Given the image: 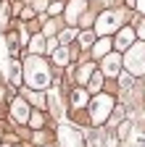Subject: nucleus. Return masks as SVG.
<instances>
[{"label": "nucleus", "mask_w": 145, "mask_h": 147, "mask_svg": "<svg viewBox=\"0 0 145 147\" xmlns=\"http://www.w3.org/2000/svg\"><path fill=\"white\" fill-rule=\"evenodd\" d=\"M121 18H124L121 11H103V13L98 16V21H95V32H98L100 37H108L111 32H119Z\"/></svg>", "instance_id": "obj_4"}, {"label": "nucleus", "mask_w": 145, "mask_h": 147, "mask_svg": "<svg viewBox=\"0 0 145 147\" xmlns=\"http://www.w3.org/2000/svg\"><path fill=\"white\" fill-rule=\"evenodd\" d=\"M50 58H53V63H56V66H69L71 61H74V53H71L66 45H61L58 50L50 53Z\"/></svg>", "instance_id": "obj_10"}, {"label": "nucleus", "mask_w": 145, "mask_h": 147, "mask_svg": "<svg viewBox=\"0 0 145 147\" xmlns=\"http://www.w3.org/2000/svg\"><path fill=\"white\" fill-rule=\"evenodd\" d=\"M84 0H69V5H66V21H71V24H74L77 21V16L84 11Z\"/></svg>", "instance_id": "obj_12"}, {"label": "nucleus", "mask_w": 145, "mask_h": 147, "mask_svg": "<svg viewBox=\"0 0 145 147\" xmlns=\"http://www.w3.org/2000/svg\"><path fill=\"white\" fill-rule=\"evenodd\" d=\"M79 45L87 50V47H93L95 45V32H79Z\"/></svg>", "instance_id": "obj_22"}, {"label": "nucleus", "mask_w": 145, "mask_h": 147, "mask_svg": "<svg viewBox=\"0 0 145 147\" xmlns=\"http://www.w3.org/2000/svg\"><path fill=\"white\" fill-rule=\"evenodd\" d=\"M87 147H98V142H87Z\"/></svg>", "instance_id": "obj_34"}, {"label": "nucleus", "mask_w": 145, "mask_h": 147, "mask_svg": "<svg viewBox=\"0 0 145 147\" xmlns=\"http://www.w3.org/2000/svg\"><path fill=\"white\" fill-rule=\"evenodd\" d=\"M135 40H137V32H135V29H129V26H124V29H119V34H116L114 47L127 53V50H129V47L135 45Z\"/></svg>", "instance_id": "obj_8"}, {"label": "nucleus", "mask_w": 145, "mask_h": 147, "mask_svg": "<svg viewBox=\"0 0 145 147\" xmlns=\"http://www.w3.org/2000/svg\"><path fill=\"white\" fill-rule=\"evenodd\" d=\"M0 137H3V134H0Z\"/></svg>", "instance_id": "obj_36"}, {"label": "nucleus", "mask_w": 145, "mask_h": 147, "mask_svg": "<svg viewBox=\"0 0 145 147\" xmlns=\"http://www.w3.org/2000/svg\"><path fill=\"white\" fill-rule=\"evenodd\" d=\"M61 11H63V5H61V3H58V0H56V3H53V5H50V11H48V13H50V16H58Z\"/></svg>", "instance_id": "obj_27"}, {"label": "nucleus", "mask_w": 145, "mask_h": 147, "mask_svg": "<svg viewBox=\"0 0 145 147\" xmlns=\"http://www.w3.org/2000/svg\"><path fill=\"white\" fill-rule=\"evenodd\" d=\"M77 37H79V32H77V29H74V26H71V29H63V32H61V34H58V42H61V45H66V47H69V45H71V42H74V40H77Z\"/></svg>", "instance_id": "obj_17"}, {"label": "nucleus", "mask_w": 145, "mask_h": 147, "mask_svg": "<svg viewBox=\"0 0 145 147\" xmlns=\"http://www.w3.org/2000/svg\"><path fill=\"white\" fill-rule=\"evenodd\" d=\"M48 137H50V134L37 131V134H34V144H37V147H45V144H48Z\"/></svg>", "instance_id": "obj_26"}, {"label": "nucleus", "mask_w": 145, "mask_h": 147, "mask_svg": "<svg viewBox=\"0 0 145 147\" xmlns=\"http://www.w3.org/2000/svg\"><path fill=\"white\" fill-rule=\"evenodd\" d=\"M116 108V100L114 95H108V92H98V95H93V100H90L87 105V113H90V126L93 129H100L103 123H108V118H111Z\"/></svg>", "instance_id": "obj_2"}, {"label": "nucleus", "mask_w": 145, "mask_h": 147, "mask_svg": "<svg viewBox=\"0 0 145 147\" xmlns=\"http://www.w3.org/2000/svg\"><path fill=\"white\" fill-rule=\"evenodd\" d=\"M8 21H11V5L5 3H0V29H8Z\"/></svg>", "instance_id": "obj_18"}, {"label": "nucleus", "mask_w": 145, "mask_h": 147, "mask_svg": "<svg viewBox=\"0 0 145 147\" xmlns=\"http://www.w3.org/2000/svg\"><path fill=\"white\" fill-rule=\"evenodd\" d=\"M3 92H5V89H3V87H0V102H3V97H8V95H3Z\"/></svg>", "instance_id": "obj_32"}, {"label": "nucleus", "mask_w": 145, "mask_h": 147, "mask_svg": "<svg viewBox=\"0 0 145 147\" xmlns=\"http://www.w3.org/2000/svg\"><path fill=\"white\" fill-rule=\"evenodd\" d=\"M129 129H132V121H121L119 123V131H116V137L124 142V139H129V137H127V134H129Z\"/></svg>", "instance_id": "obj_25"}, {"label": "nucleus", "mask_w": 145, "mask_h": 147, "mask_svg": "<svg viewBox=\"0 0 145 147\" xmlns=\"http://www.w3.org/2000/svg\"><path fill=\"white\" fill-rule=\"evenodd\" d=\"M69 97H71V110H84L90 105V100H93L90 97V89H84V87H77Z\"/></svg>", "instance_id": "obj_9"}, {"label": "nucleus", "mask_w": 145, "mask_h": 147, "mask_svg": "<svg viewBox=\"0 0 145 147\" xmlns=\"http://www.w3.org/2000/svg\"><path fill=\"white\" fill-rule=\"evenodd\" d=\"M48 110L53 113V118H63V108H61V97H58V92H50L48 95Z\"/></svg>", "instance_id": "obj_13"}, {"label": "nucleus", "mask_w": 145, "mask_h": 147, "mask_svg": "<svg viewBox=\"0 0 145 147\" xmlns=\"http://www.w3.org/2000/svg\"><path fill=\"white\" fill-rule=\"evenodd\" d=\"M29 50H32V55H40V53L45 50V34H40V37H34V40L29 42Z\"/></svg>", "instance_id": "obj_21"}, {"label": "nucleus", "mask_w": 145, "mask_h": 147, "mask_svg": "<svg viewBox=\"0 0 145 147\" xmlns=\"http://www.w3.org/2000/svg\"><path fill=\"white\" fill-rule=\"evenodd\" d=\"M124 113H127L124 105H116V108H114V113H111V118H108V126H116V123L127 121V118H124Z\"/></svg>", "instance_id": "obj_19"}, {"label": "nucleus", "mask_w": 145, "mask_h": 147, "mask_svg": "<svg viewBox=\"0 0 145 147\" xmlns=\"http://www.w3.org/2000/svg\"><path fill=\"white\" fill-rule=\"evenodd\" d=\"M58 147H87L84 144V137L77 126H71V123H61L58 126Z\"/></svg>", "instance_id": "obj_5"}, {"label": "nucleus", "mask_w": 145, "mask_h": 147, "mask_svg": "<svg viewBox=\"0 0 145 147\" xmlns=\"http://www.w3.org/2000/svg\"><path fill=\"white\" fill-rule=\"evenodd\" d=\"M100 87H103V74H93V79H90V84H87V89L90 92H100Z\"/></svg>", "instance_id": "obj_23"}, {"label": "nucleus", "mask_w": 145, "mask_h": 147, "mask_svg": "<svg viewBox=\"0 0 145 147\" xmlns=\"http://www.w3.org/2000/svg\"><path fill=\"white\" fill-rule=\"evenodd\" d=\"M24 79H27V84L32 89H45L53 82V71L40 55H29L24 61Z\"/></svg>", "instance_id": "obj_1"}, {"label": "nucleus", "mask_w": 145, "mask_h": 147, "mask_svg": "<svg viewBox=\"0 0 145 147\" xmlns=\"http://www.w3.org/2000/svg\"><path fill=\"white\" fill-rule=\"evenodd\" d=\"M121 66H124V55H119V53H108L106 58L100 61L103 74H106V76H111V79L121 76Z\"/></svg>", "instance_id": "obj_7"}, {"label": "nucleus", "mask_w": 145, "mask_h": 147, "mask_svg": "<svg viewBox=\"0 0 145 147\" xmlns=\"http://www.w3.org/2000/svg\"><path fill=\"white\" fill-rule=\"evenodd\" d=\"M16 147H21V144H16Z\"/></svg>", "instance_id": "obj_35"}, {"label": "nucleus", "mask_w": 145, "mask_h": 147, "mask_svg": "<svg viewBox=\"0 0 145 147\" xmlns=\"http://www.w3.org/2000/svg\"><path fill=\"white\" fill-rule=\"evenodd\" d=\"M21 74H24V66L13 58V61L8 63V82H11V84H21Z\"/></svg>", "instance_id": "obj_14"}, {"label": "nucleus", "mask_w": 145, "mask_h": 147, "mask_svg": "<svg viewBox=\"0 0 145 147\" xmlns=\"http://www.w3.org/2000/svg\"><path fill=\"white\" fill-rule=\"evenodd\" d=\"M127 5H132V8H135V5H137V0H127Z\"/></svg>", "instance_id": "obj_33"}, {"label": "nucleus", "mask_w": 145, "mask_h": 147, "mask_svg": "<svg viewBox=\"0 0 145 147\" xmlns=\"http://www.w3.org/2000/svg\"><path fill=\"white\" fill-rule=\"evenodd\" d=\"M34 5H37V11H42V8L48 5V0H37V3H34Z\"/></svg>", "instance_id": "obj_30"}, {"label": "nucleus", "mask_w": 145, "mask_h": 147, "mask_svg": "<svg viewBox=\"0 0 145 147\" xmlns=\"http://www.w3.org/2000/svg\"><path fill=\"white\" fill-rule=\"evenodd\" d=\"M137 34L145 40V18H142V21H140V26H137Z\"/></svg>", "instance_id": "obj_29"}, {"label": "nucleus", "mask_w": 145, "mask_h": 147, "mask_svg": "<svg viewBox=\"0 0 145 147\" xmlns=\"http://www.w3.org/2000/svg\"><path fill=\"white\" fill-rule=\"evenodd\" d=\"M132 84H135V76H132V74H121V76H119V87H121V92H127Z\"/></svg>", "instance_id": "obj_24"}, {"label": "nucleus", "mask_w": 145, "mask_h": 147, "mask_svg": "<svg viewBox=\"0 0 145 147\" xmlns=\"http://www.w3.org/2000/svg\"><path fill=\"white\" fill-rule=\"evenodd\" d=\"M11 118H13L16 123H29V118H32V108H29V100H27L24 95L11 100Z\"/></svg>", "instance_id": "obj_6"}, {"label": "nucleus", "mask_w": 145, "mask_h": 147, "mask_svg": "<svg viewBox=\"0 0 145 147\" xmlns=\"http://www.w3.org/2000/svg\"><path fill=\"white\" fill-rule=\"evenodd\" d=\"M111 47H114V42L108 40V37H100V40L93 45V53H90V55H93V58H98V61H103L106 55L111 53Z\"/></svg>", "instance_id": "obj_11"}, {"label": "nucleus", "mask_w": 145, "mask_h": 147, "mask_svg": "<svg viewBox=\"0 0 145 147\" xmlns=\"http://www.w3.org/2000/svg\"><path fill=\"white\" fill-rule=\"evenodd\" d=\"M124 66L132 76H145V42H135L124 53Z\"/></svg>", "instance_id": "obj_3"}, {"label": "nucleus", "mask_w": 145, "mask_h": 147, "mask_svg": "<svg viewBox=\"0 0 145 147\" xmlns=\"http://www.w3.org/2000/svg\"><path fill=\"white\" fill-rule=\"evenodd\" d=\"M29 126H32V129H37V131H40V129L45 126V116H42V110H32V118H29Z\"/></svg>", "instance_id": "obj_20"}, {"label": "nucleus", "mask_w": 145, "mask_h": 147, "mask_svg": "<svg viewBox=\"0 0 145 147\" xmlns=\"http://www.w3.org/2000/svg\"><path fill=\"white\" fill-rule=\"evenodd\" d=\"M24 97H27L29 102H34L40 110H42V108H48V100L42 97V92H40V89H24Z\"/></svg>", "instance_id": "obj_16"}, {"label": "nucleus", "mask_w": 145, "mask_h": 147, "mask_svg": "<svg viewBox=\"0 0 145 147\" xmlns=\"http://www.w3.org/2000/svg\"><path fill=\"white\" fill-rule=\"evenodd\" d=\"M137 8H140V11L145 13V0H137Z\"/></svg>", "instance_id": "obj_31"}, {"label": "nucleus", "mask_w": 145, "mask_h": 147, "mask_svg": "<svg viewBox=\"0 0 145 147\" xmlns=\"http://www.w3.org/2000/svg\"><path fill=\"white\" fill-rule=\"evenodd\" d=\"M34 16V8H21V18H32Z\"/></svg>", "instance_id": "obj_28"}, {"label": "nucleus", "mask_w": 145, "mask_h": 147, "mask_svg": "<svg viewBox=\"0 0 145 147\" xmlns=\"http://www.w3.org/2000/svg\"><path fill=\"white\" fill-rule=\"evenodd\" d=\"M93 74H95V66L90 63V61H84V63L79 66V74H77V82H79V84H90V79H93Z\"/></svg>", "instance_id": "obj_15"}]
</instances>
